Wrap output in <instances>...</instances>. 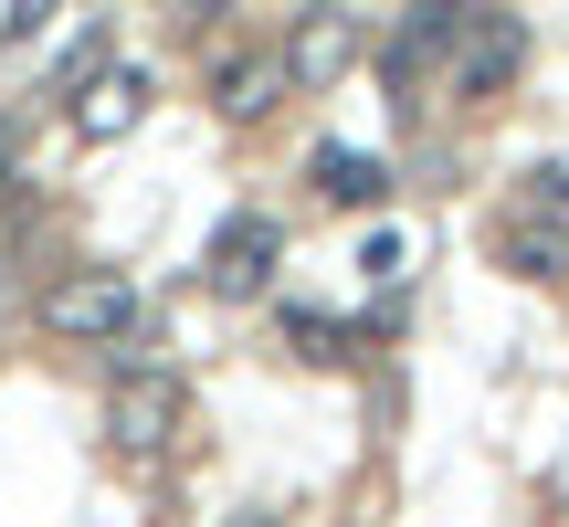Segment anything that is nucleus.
I'll list each match as a JSON object with an SVG mask.
<instances>
[{
	"mask_svg": "<svg viewBox=\"0 0 569 527\" xmlns=\"http://www.w3.org/2000/svg\"><path fill=\"white\" fill-rule=\"evenodd\" d=\"M306 180H317V201H327V211H380V201H390V159H369V148H338V138L306 159Z\"/></svg>",
	"mask_w": 569,
	"mask_h": 527,
	"instance_id": "1a4fd4ad",
	"label": "nucleus"
},
{
	"mask_svg": "<svg viewBox=\"0 0 569 527\" xmlns=\"http://www.w3.org/2000/svg\"><path fill=\"white\" fill-rule=\"evenodd\" d=\"M180 411H190V390L169 380L159 359H138V369H117V390H106V444L148 465V454L180 444Z\"/></svg>",
	"mask_w": 569,
	"mask_h": 527,
	"instance_id": "f03ea898",
	"label": "nucleus"
},
{
	"mask_svg": "<svg viewBox=\"0 0 569 527\" xmlns=\"http://www.w3.org/2000/svg\"><path fill=\"white\" fill-rule=\"evenodd\" d=\"M496 264L517 285H569V222L559 211H507L496 222Z\"/></svg>",
	"mask_w": 569,
	"mask_h": 527,
	"instance_id": "6e6552de",
	"label": "nucleus"
},
{
	"mask_svg": "<svg viewBox=\"0 0 569 527\" xmlns=\"http://www.w3.org/2000/svg\"><path fill=\"white\" fill-rule=\"evenodd\" d=\"M53 11H63V0H11V11H0V42H42Z\"/></svg>",
	"mask_w": 569,
	"mask_h": 527,
	"instance_id": "f8f14e48",
	"label": "nucleus"
},
{
	"mask_svg": "<svg viewBox=\"0 0 569 527\" xmlns=\"http://www.w3.org/2000/svg\"><path fill=\"white\" fill-rule=\"evenodd\" d=\"M528 201H538V211H559V222H569V159H538V169H528Z\"/></svg>",
	"mask_w": 569,
	"mask_h": 527,
	"instance_id": "ddd939ff",
	"label": "nucleus"
},
{
	"mask_svg": "<svg viewBox=\"0 0 569 527\" xmlns=\"http://www.w3.org/2000/svg\"><path fill=\"white\" fill-rule=\"evenodd\" d=\"M42 338L63 348H117V338H148V296L117 275V264H84V275H53L42 285Z\"/></svg>",
	"mask_w": 569,
	"mask_h": 527,
	"instance_id": "f257e3e1",
	"label": "nucleus"
},
{
	"mask_svg": "<svg viewBox=\"0 0 569 527\" xmlns=\"http://www.w3.org/2000/svg\"><path fill=\"white\" fill-rule=\"evenodd\" d=\"M359 53H369L359 0H306L296 32H284V74H296V96H327L338 74H359Z\"/></svg>",
	"mask_w": 569,
	"mask_h": 527,
	"instance_id": "7ed1b4c3",
	"label": "nucleus"
},
{
	"mask_svg": "<svg viewBox=\"0 0 569 527\" xmlns=\"http://www.w3.org/2000/svg\"><path fill=\"white\" fill-rule=\"evenodd\" d=\"M232 527H274V507H243V517H232Z\"/></svg>",
	"mask_w": 569,
	"mask_h": 527,
	"instance_id": "f3484780",
	"label": "nucleus"
},
{
	"mask_svg": "<svg viewBox=\"0 0 569 527\" xmlns=\"http://www.w3.org/2000/svg\"><path fill=\"white\" fill-rule=\"evenodd\" d=\"M148 96H159V84H148V63H106V74L84 84L63 117H74L84 148H117V138H138V127H148Z\"/></svg>",
	"mask_w": 569,
	"mask_h": 527,
	"instance_id": "0eeeda50",
	"label": "nucleus"
},
{
	"mask_svg": "<svg viewBox=\"0 0 569 527\" xmlns=\"http://www.w3.org/2000/svg\"><path fill=\"white\" fill-rule=\"evenodd\" d=\"M106 63H117V53H106V21H84V32H74V42H63V53H53V84H42V96H63V106H74L84 84L106 74Z\"/></svg>",
	"mask_w": 569,
	"mask_h": 527,
	"instance_id": "9d476101",
	"label": "nucleus"
},
{
	"mask_svg": "<svg viewBox=\"0 0 569 527\" xmlns=\"http://www.w3.org/2000/svg\"><path fill=\"white\" fill-rule=\"evenodd\" d=\"M169 11H190V21H211V11H222V0H169Z\"/></svg>",
	"mask_w": 569,
	"mask_h": 527,
	"instance_id": "dca6fc26",
	"label": "nucleus"
},
{
	"mask_svg": "<svg viewBox=\"0 0 569 527\" xmlns=\"http://www.w3.org/2000/svg\"><path fill=\"white\" fill-rule=\"evenodd\" d=\"M359 264H369L380 285H401V264H411V253H401V232H369V253H359Z\"/></svg>",
	"mask_w": 569,
	"mask_h": 527,
	"instance_id": "4468645a",
	"label": "nucleus"
},
{
	"mask_svg": "<svg viewBox=\"0 0 569 527\" xmlns=\"http://www.w3.org/2000/svg\"><path fill=\"white\" fill-rule=\"evenodd\" d=\"M284 348H296V359H317V369H338V359H348V327L317 317V306H284Z\"/></svg>",
	"mask_w": 569,
	"mask_h": 527,
	"instance_id": "9b49d317",
	"label": "nucleus"
},
{
	"mask_svg": "<svg viewBox=\"0 0 569 527\" xmlns=\"http://www.w3.org/2000/svg\"><path fill=\"white\" fill-rule=\"evenodd\" d=\"M274 264H284V222H274V211H232V222L211 232V253H201V285L222 306H243V296L274 285Z\"/></svg>",
	"mask_w": 569,
	"mask_h": 527,
	"instance_id": "20e7f679",
	"label": "nucleus"
},
{
	"mask_svg": "<svg viewBox=\"0 0 569 527\" xmlns=\"http://www.w3.org/2000/svg\"><path fill=\"white\" fill-rule=\"evenodd\" d=\"M517 74H528V21H517V11H486L465 42H453V96H465V106L507 96Z\"/></svg>",
	"mask_w": 569,
	"mask_h": 527,
	"instance_id": "423d86ee",
	"label": "nucleus"
},
{
	"mask_svg": "<svg viewBox=\"0 0 569 527\" xmlns=\"http://www.w3.org/2000/svg\"><path fill=\"white\" fill-rule=\"evenodd\" d=\"M284 96H296V74H284V42H243V53L211 63V117H222V127H264Z\"/></svg>",
	"mask_w": 569,
	"mask_h": 527,
	"instance_id": "39448f33",
	"label": "nucleus"
},
{
	"mask_svg": "<svg viewBox=\"0 0 569 527\" xmlns=\"http://www.w3.org/2000/svg\"><path fill=\"white\" fill-rule=\"evenodd\" d=\"M11 148H21V127H11V117H0V190H11Z\"/></svg>",
	"mask_w": 569,
	"mask_h": 527,
	"instance_id": "2eb2a0df",
	"label": "nucleus"
}]
</instances>
